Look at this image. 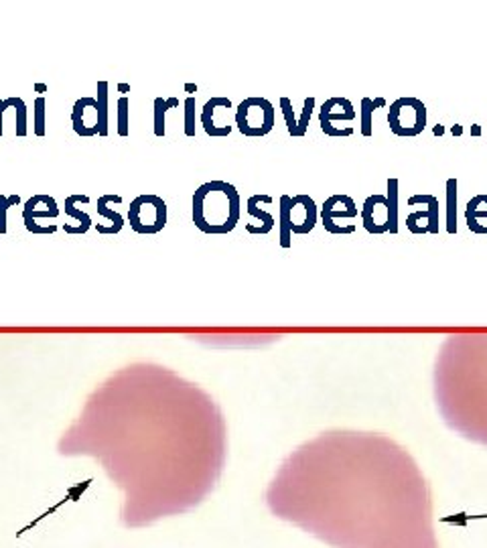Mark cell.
Segmentation results:
<instances>
[{"instance_id":"1","label":"cell","mask_w":487,"mask_h":548,"mask_svg":"<svg viewBox=\"0 0 487 548\" xmlns=\"http://www.w3.org/2000/svg\"><path fill=\"white\" fill-rule=\"evenodd\" d=\"M266 503L333 548H439L424 475L380 435H321L288 457Z\"/></svg>"},{"instance_id":"2","label":"cell","mask_w":487,"mask_h":548,"mask_svg":"<svg viewBox=\"0 0 487 548\" xmlns=\"http://www.w3.org/2000/svg\"><path fill=\"white\" fill-rule=\"evenodd\" d=\"M71 451L104 459L124 490L122 524L140 528L205 500L222 473L223 426L197 390L136 376L106 396Z\"/></svg>"},{"instance_id":"3","label":"cell","mask_w":487,"mask_h":548,"mask_svg":"<svg viewBox=\"0 0 487 548\" xmlns=\"http://www.w3.org/2000/svg\"><path fill=\"white\" fill-rule=\"evenodd\" d=\"M191 207L195 228L209 236H223L238 226L242 199L231 183L207 181L195 189Z\"/></svg>"},{"instance_id":"4","label":"cell","mask_w":487,"mask_h":548,"mask_svg":"<svg viewBox=\"0 0 487 548\" xmlns=\"http://www.w3.org/2000/svg\"><path fill=\"white\" fill-rule=\"evenodd\" d=\"M276 122V112L272 102L260 95H252L242 100V104L236 108V128L244 137H266L272 133Z\"/></svg>"},{"instance_id":"5","label":"cell","mask_w":487,"mask_h":548,"mask_svg":"<svg viewBox=\"0 0 487 548\" xmlns=\"http://www.w3.org/2000/svg\"><path fill=\"white\" fill-rule=\"evenodd\" d=\"M131 228L140 236L159 233L167 226V203L163 197L152 193H142L134 197L128 207Z\"/></svg>"},{"instance_id":"6","label":"cell","mask_w":487,"mask_h":548,"mask_svg":"<svg viewBox=\"0 0 487 548\" xmlns=\"http://www.w3.org/2000/svg\"><path fill=\"white\" fill-rule=\"evenodd\" d=\"M388 126L392 135L400 138H412L422 135L427 126V106L418 98H398L390 104Z\"/></svg>"},{"instance_id":"7","label":"cell","mask_w":487,"mask_h":548,"mask_svg":"<svg viewBox=\"0 0 487 548\" xmlns=\"http://www.w3.org/2000/svg\"><path fill=\"white\" fill-rule=\"evenodd\" d=\"M231 110H234V104L225 95H214L212 100L205 102L199 114V122L207 137H229V133L236 126V112Z\"/></svg>"},{"instance_id":"8","label":"cell","mask_w":487,"mask_h":548,"mask_svg":"<svg viewBox=\"0 0 487 548\" xmlns=\"http://www.w3.org/2000/svg\"><path fill=\"white\" fill-rule=\"evenodd\" d=\"M357 205L350 195H343V193H335L331 197L325 199V203L321 205L319 209V216H321V224L325 231L329 233H337V236H348V233H354L355 226H339L337 220H354L357 218Z\"/></svg>"},{"instance_id":"9","label":"cell","mask_w":487,"mask_h":548,"mask_svg":"<svg viewBox=\"0 0 487 548\" xmlns=\"http://www.w3.org/2000/svg\"><path fill=\"white\" fill-rule=\"evenodd\" d=\"M357 112L354 110V104L348 100V98H329L325 100V104L321 106L319 110V126L321 130L327 135V137H352L354 135V128H346V130H339L335 126V122H352L355 120Z\"/></svg>"},{"instance_id":"10","label":"cell","mask_w":487,"mask_h":548,"mask_svg":"<svg viewBox=\"0 0 487 548\" xmlns=\"http://www.w3.org/2000/svg\"><path fill=\"white\" fill-rule=\"evenodd\" d=\"M408 205H427V209H416L406 218V228L416 236L422 233H439L441 214H439V199L435 195H412Z\"/></svg>"},{"instance_id":"11","label":"cell","mask_w":487,"mask_h":548,"mask_svg":"<svg viewBox=\"0 0 487 548\" xmlns=\"http://www.w3.org/2000/svg\"><path fill=\"white\" fill-rule=\"evenodd\" d=\"M71 126L78 137H100V120H98V100L86 95L76 100L71 110Z\"/></svg>"},{"instance_id":"12","label":"cell","mask_w":487,"mask_h":548,"mask_svg":"<svg viewBox=\"0 0 487 548\" xmlns=\"http://www.w3.org/2000/svg\"><path fill=\"white\" fill-rule=\"evenodd\" d=\"M361 224L365 231L380 236V233H388L390 226H388V197L386 195H370L363 205H361Z\"/></svg>"},{"instance_id":"13","label":"cell","mask_w":487,"mask_h":548,"mask_svg":"<svg viewBox=\"0 0 487 548\" xmlns=\"http://www.w3.org/2000/svg\"><path fill=\"white\" fill-rule=\"evenodd\" d=\"M319 220V207L315 199L307 193L293 195L291 199V224H293V233H309L317 226Z\"/></svg>"},{"instance_id":"14","label":"cell","mask_w":487,"mask_h":548,"mask_svg":"<svg viewBox=\"0 0 487 548\" xmlns=\"http://www.w3.org/2000/svg\"><path fill=\"white\" fill-rule=\"evenodd\" d=\"M57 216H59L57 201L51 195H45V193L33 195L23 207V222H25V228L29 229L31 233H41L43 236V229L37 226V220L57 218Z\"/></svg>"},{"instance_id":"15","label":"cell","mask_w":487,"mask_h":548,"mask_svg":"<svg viewBox=\"0 0 487 548\" xmlns=\"http://www.w3.org/2000/svg\"><path fill=\"white\" fill-rule=\"evenodd\" d=\"M76 203H89V197L88 195H82V193H73V195H67V197H65V214H67L69 218H73V220L78 222V226H69V224H65L63 229H65V233H69V236H84V233L91 228V218H89L86 212L78 209Z\"/></svg>"},{"instance_id":"16","label":"cell","mask_w":487,"mask_h":548,"mask_svg":"<svg viewBox=\"0 0 487 548\" xmlns=\"http://www.w3.org/2000/svg\"><path fill=\"white\" fill-rule=\"evenodd\" d=\"M260 203H272V197H270V195H260V193H258V195H252V197L248 199V203H246L248 214L260 222L258 228L248 231V233H254V236H264V233L272 231V228H274V216L268 214V212H264V209H260Z\"/></svg>"},{"instance_id":"17","label":"cell","mask_w":487,"mask_h":548,"mask_svg":"<svg viewBox=\"0 0 487 548\" xmlns=\"http://www.w3.org/2000/svg\"><path fill=\"white\" fill-rule=\"evenodd\" d=\"M108 203H122V197L120 195H114V193H106V195H102L98 199V207H95L98 214L110 222V226L104 231V236H114V233H118L120 229L124 228V216H120L118 212L110 209Z\"/></svg>"},{"instance_id":"18","label":"cell","mask_w":487,"mask_h":548,"mask_svg":"<svg viewBox=\"0 0 487 548\" xmlns=\"http://www.w3.org/2000/svg\"><path fill=\"white\" fill-rule=\"evenodd\" d=\"M487 218V195H475L473 199H469L467 207H465V224L473 233H487V226H482L479 220Z\"/></svg>"},{"instance_id":"19","label":"cell","mask_w":487,"mask_h":548,"mask_svg":"<svg viewBox=\"0 0 487 548\" xmlns=\"http://www.w3.org/2000/svg\"><path fill=\"white\" fill-rule=\"evenodd\" d=\"M386 100L384 98H361V110H359V122H361V135L370 138L374 135V112L376 108H384Z\"/></svg>"},{"instance_id":"20","label":"cell","mask_w":487,"mask_h":548,"mask_svg":"<svg viewBox=\"0 0 487 548\" xmlns=\"http://www.w3.org/2000/svg\"><path fill=\"white\" fill-rule=\"evenodd\" d=\"M98 120H100V137H108L110 133V93H108V82L98 84Z\"/></svg>"},{"instance_id":"21","label":"cell","mask_w":487,"mask_h":548,"mask_svg":"<svg viewBox=\"0 0 487 548\" xmlns=\"http://www.w3.org/2000/svg\"><path fill=\"white\" fill-rule=\"evenodd\" d=\"M291 199L293 195H282L280 197V212H278V222H280V246L291 248L293 246V224H291Z\"/></svg>"},{"instance_id":"22","label":"cell","mask_w":487,"mask_h":548,"mask_svg":"<svg viewBox=\"0 0 487 548\" xmlns=\"http://www.w3.org/2000/svg\"><path fill=\"white\" fill-rule=\"evenodd\" d=\"M179 108V98H155V137L163 138L165 128V116L169 110Z\"/></svg>"},{"instance_id":"23","label":"cell","mask_w":487,"mask_h":548,"mask_svg":"<svg viewBox=\"0 0 487 548\" xmlns=\"http://www.w3.org/2000/svg\"><path fill=\"white\" fill-rule=\"evenodd\" d=\"M446 233H457V179H446Z\"/></svg>"},{"instance_id":"24","label":"cell","mask_w":487,"mask_h":548,"mask_svg":"<svg viewBox=\"0 0 487 548\" xmlns=\"http://www.w3.org/2000/svg\"><path fill=\"white\" fill-rule=\"evenodd\" d=\"M388 226H390V233H398V179L392 177L388 179Z\"/></svg>"},{"instance_id":"25","label":"cell","mask_w":487,"mask_h":548,"mask_svg":"<svg viewBox=\"0 0 487 548\" xmlns=\"http://www.w3.org/2000/svg\"><path fill=\"white\" fill-rule=\"evenodd\" d=\"M116 124H118V135L126 138L131 135V100L122 95L118 100V114H116Z\"/></svg>"},{"instance_id":"26","label":"cell","mask_w":487,"mask_h":548,"mask_svg":"<svg viewBox=\"0 0 487 548\" xmlns=\"http://www.w3.org/2000/svg\"><path fill=\"white\" fill-rule=\"evenodd\" d=\"M45 106H47V100L43 95H39L33 104V130L37 137H45L47 133V122H45Z\"/></svg>"},{"instance_id":"27","label":"cell","mask_w":487,"mask_h":548,"mask_svg":"<svg viewBox=\"0 0 487 548\" xmlns=\"http://www.w3.org/2000/svg\"><path fill=\"white\" fill-rule=\"evenodd\" d=\"M280 110H282V116H284L288 135L299 138V124H297V114L293 110V102L288 98H280Z\"/></svg>"},{"instance_id":"28","label":"cell","mask_w":487,"mask_h":548,"mask_svg":"<svg viewBox=\"0 0 487 548\" xmlns=\"http://www.w3.org/2000/svg\"><path fill=\"white\" fill-rule=\"evenodd\" d=\"M12 108L16 114V137H27L29 128H27V104L23 102V98H12Z\"/></svg>"},{"instance_id":"29","label":"cell","mask_w":487,"mask_h":548,"mask_svg":"<svg viewBox=\"0 0 487 548\" xmlns=\"http://www.w3.org/2000/svg\"><path fill=\"white\" fill-rule=\"evenodd\" d=\"M183 108H185V135L189 138L195 137V120H197V114H195V110H197L195 98L193 95L185 98Z\"/></svg>"},{"instance_id":"30","label":"cell","mask_w":487,"mask_h":548,"mask_svg":"<svg viewBox=\"0 0 487 548\" xmlns=\"http://www.w3.org/2000/svg\"><path fill=\"white\" fill-rule=\"evenodd\" d=\"M313 110H315V98L309 95V98H305V102H303V110H301V118L297 120V124H299V138L305 137L307 130H309Z\"/></svg>"},{"instance_id":"31","label":"cell","mask_w":487,"mask_h":548,"mask_svg":"<svg viewBox=\"0 0 487 548\" xmlns=\"http://www.w3.org/2000/svg\"><path fill=\"white\" fill-rule=\"evenodd\" d=\"M21 203V197L19 195H2L0 193V233H6V214L10 207L19 205Z\"/></svg>"},{"instance_id":"32","label":"cell","mask_w":487,"mask_h":548,"mask_svg":"<svg viewBox=\"0 0 487 548\" xmlns=\"http://www.w3.org/2000/svg\"><path fill=\"white\" fill-rule=\"evenodd\" d=\"M12 108V98H6V100H0V137H2V116L4 112Z\"/></svg>"},{"instance_id":"33","label":"cell","mask_w":487,"mask_h":548,"mask_svg":"<svg viewBox=\"0 0 487 548\" xmlns=\"http://www.w3.org/2000/svg\"><path fill=\"white\" fill-rule=\"evenodd\" d=\"M451 133H453V137H461L463 135V126L461 124H455V126H451Z\"/></svg>"},{"instance_id":"34","label":"cell","mask_w":487,"mask_h":548,"mask_svg":"<svg viewBox=\"0 0 487 548\" xmlns=\"http://www.w3.org/2000/svg\"><path fill=\"white\" fill-rule=\"evenodd\" d=\"M33 90L37 91V93H47V91H49V88H47V84H35V86H33Z\"/></svg>"},{"instance_id":"35","label":"cell","mask_w":487,"mask_h":548,"mask_svg":"<svg viewBox=\"0 0 487 548\" xmlns=\"http://www.w3.org/2000/svg\"><path fill=\"white\" fill-rule=\"evenodd\" d=\"M433 135H435V137H443V135H444V126H443V124H437V126L433 128Z\"/></svg>"},{"instance_id":"36","label":"cell","mask_w":487,"mask_h":548,"mask_svg":"<svg viewBox=\"0 0 487 548\" xmlns=\"http://www.w3.org/2000/svg\"><path fill=\"white\" fill-rule=\"evenodd\" d=\"M471 137H482V126L479 124H473L471 126Z\"/></svg>"},{"instance_id":"37","label":"cell","mask_w":487,"mask_h":548,"mask_svg":"<svg viewBox=\"0 0 487 548\" xmlns=\"http://www.w3.org/2000/svg\"><path fill=\"white\" fill-rule=\"evenodd\" d=\"M118 91H120V93H128V91H131V86H128V84H118Z\"/></svg>"},{"instance_id":"38","label":"cell","mask_w":487,"mask_h":548,"mask_svg":"<svg viewBox=\"0 0 487 548\" xmlns=\"http://www.w3.org/2000/svg\"><path fill=\"white\" fill-rule=\"evenodd\" d=\"M185 91H187V93H195V91H197V86H195V84H185Z\"/></svg>"}]
</instances>
